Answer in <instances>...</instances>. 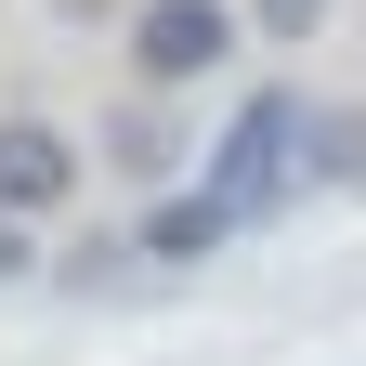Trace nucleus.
<instances>
[{
  "label": "nucleus",
  "instance_id": "7",
  "mask_svg": "<svg viewBox=\"0 0 366 366\" xmlns=\"http://www.w3.org/2000/svg\"><path fill=\"white\" fill-rule=\"evenodd\" d=\"M53 274H66V288H79V301H92V288H118V274H131V249H118V236H79V249H66V262H53Z\"/></svg>",
  "mask_w": 366,
  "mask_h": 366
},
{
  "label": "nucleus",
  "instance_id": "5",
  "mask_svg": "<svg viewBox=\"0 0 366 366\" xmlns=\"http://www.w3.org/2000/svg\"><path fill=\"white\" fill-rule=\"evenodd\" d=\"M222 236H236V222H222V209L197 197V183H183V197H157V209H144V262H209Z\"/></svg>",
  "mask_w": 366,
  "mask_h": 366
},
{
  "label": "nucleus",
  "instance_id": "3",
  "mask_svg": "<svg viewBox=\"0 0 366 366\" xmlns=\"http://www.w3.org/2000/svg\"><path fill=\"white\" fill-rule=\"evenodd\" d=\"M66 197H79V144H66L53 118H0V209H14V222H53Z\"/></svg>",
  "mask_w": 366,
  "mask_h": 366
},
{
  "label": "nucleus",
  "instance_id": "9",
  "mask_svg": "<svg viewBox=\"0 0 366 366\" xmlns=\"http://www.w3.org/2000/svg\"><path fill=\"white\" fill-rule=\"evenodd\" d=\"M14 274H26V222L0 209V288H14Z\"/></svg>",
  "mask_w": 366,
  "mask_h": 366
},
{
  "label": "nucleus",
  "instance_id": "2",
  "mask_svg": "<svg viewBox=\"0 0 366 366\" xmlns=\"http://www.w3.org/2000/svg\"><path fill=\"white\" fill-rule=\"evenodd\" d=\"M222 53H236V14H222V0H144V14H131V66H144V92L209 79Z\"/></svg>",
  "mask_w": 366,
  "mask_h": 366
},
{
  "label": "nucleus",
  "instance_id": "1",
  "mask_svg": "<svg viewBox=\"0 0 366 366\" xmlns=\"http://www.w3.org/2000/svg\"><path fill=\"white\" fill-rule=\"evenodd\" d=\"M197 197L222 222H262V209L301 197V105H288V92H249V105H236V131H222L209 170H197Z\"/></svg>",
  "mask_w": 366,
  "mask_h": 366
},
{
  "label": "nucleus",
  "instance_id": "8",
  "mask_svg": "<svg viewBox=\"0 0 366 366\" xmlns=\"http://www.w3.org/2000/svg\"><path fill=\"white\" fill-rule=\"evenodd\" d=\"M249 26H262V39H314V26H327V0H249Z\"/></svg>",
  "mask_w": 366,
  "mask_h": 366
},
{
  "label": "nucleus",
  "instance_id": "4",
  "mask_svg": "<svg viewBox=\"0 0 366 366\" xmlns=\"http://www.w3.org/2000/svg\"><path fill=\"white\" fill-rule=\"evenodd\" d=\"M366 183V105H301V197H353Z\"/></svg>",
  "mask_w": 366,
  "mask_h": 366
},
{
  "label": "nucleus",
  "instance_id": "6",
  "mask_svg": "<svg viewBox=\"0 0 366 366\" xmlns=\"http://www.w3.org/2000/svg\"><path fill=\"white\" fill-rule=\"evenodd\" d=\"M105 144H118V170H170V105H131Z\"/></svg>",
  "mask_w": 366,
  "mask_h": 366
}]
</instances>
